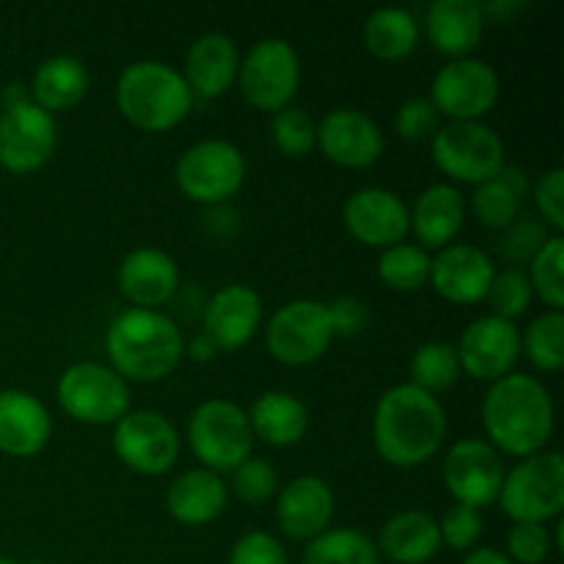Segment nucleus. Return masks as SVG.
Masks as SVG:
<instances>
[{"label": "nucleus", "mask_w": 564, "mask_h": 564, "mask_svg": "<svg viewBox=\"0 0 564 564\" xmlns=\"http://www.w3.org/2000/svg\"><path fill=\"white\" fill-rule=\"evenodd\" d=\"M549 231H545V224L534 218L516 220L510 229H505V242H501V253L510 262V268H523L534 259V253L543 248V242L549 240Z\"/></svg>", "instance_id": "43"}, {"label": "nucleus", "mask_w": 564, "mask_h": 564, "mask_svg": "<svg viewBox=\"0 0 564 564\" xmlns=\"http://www.w3.org/2000/svg\"><path fill=\"white\" fill-rule=\"evenodd\" d=\"M441 477H444L455 505L482 510L499 499L501 482H505V463L488 441L460 438L446 452Z\"/></svg>", "instance_id": "15"}, {"label": "nucleus", "mask_w": 564, "mask_h": 564, "mask_svg": "<svg viewBox=\"0 0 564 564\" xmlns=\"http://www.w3.org/2000/svg\"><path fill=\"white\" fill-rule=\"evenodd\" d=\"M303 564H380L375 540L356 527L325 529L308 540Z\"/></svg>", "instance_id": "33"}, {"label": "nucleus", "mask_w": 564, "mask_h": 564, "mask_svg": "<svg viewBox=\"0 0 564 564\" xmlns=\"http://www.w3.org/2000/svg\"><path fill=\"white\" fill-rule=\"evenodd\" d=\"M88 77L86 64L75 55H50L36 66L31 77V99L44 108L47 113H61L75 105H80L88 94Z\"/></svg>", "instance_id": "30"}, {"label": "nucleus", "mask_w": 564, "mask_h": 564, "mask_svg": "<svg viewBox=\"0 0 564 564\" xmlns=\"http://www.w3.org/2000/svg\"><path fill=\"white\" fill-rule=\"evenodd\" d=\"M460 358L449 341H424L411 356V380L408 383L422 389L424 394L449 391L460 380Z\"/></svg>", "instance_id": "35"}, {"label": "nucleus", "mask_w": 564, "mask_h": 564, "mask_svg": "<svg viewBox=\"0 0 564 564\" xmlns=\"http://www.w3.org/2000/svg\"><path fill=\"white\" fill-rule=\"evenodd\" d=\"M237 72H240V50H237L235 39L226 36V33L209 31L202 33L187 47L182 77L191 86L193 97L198 94V97L215 99L224 97L235 86Z\"/></svg>", "instance_id": "24"}, {"label": "nucleus", "mask_w": 564, "mask_h": 564, "mask_svg": "<svg viewBox=\"0 0 564 564\" xmlns=\"http://www.w3.org/2000/svg\"><path fill=\"white\" fill-rule=\"evenodd\" d=\"M116 284L132 308H160L180 290V268L160 248H132L116 268Z\"/></svg>", "instance_id": "22"}, {"label": "nucleus", "mask_w": 564, "mask_h": 564, "mask_svg": "<svg viewBox=\"0 0 564 564\" xmlns=\"http://www.w3.org/2000/svg\"><path fill=\"white\" fill-rule=\"evenodd\" d=\"M0 564H17V562H14V560H9V556L0 554Z\"/></svg>", "instance_id": "51"}, {"label": "nucleus", "mask_w": 564, "mask_h": 564, "mask_svg": "<svg viewBox=\"0 0 564 564\" xmlns=\"http://www.w3.org/2000/svg\"><path fill=\"white\" fill-rule=\"evenodd\" d=\"M455 350L460 358L463 375L494 383V380L516 372V364L521 358V330L516 323L485 314L466 325Z\"/></svg>", "instance_id": "17"}, {"label": "nucleus", "mask_w": 564, "mask_h": 564, "mask_svg": "<svg viewBox=\"0 0 564 564\" xmlns=\"http://www.w3.org/2000/svg\"><path fill=\"white\" fill-rule=\"evenodd\" d=\"M259 325H262V297L248 284L220 286L202 314V334H207L220 352L246 347Z\"/></svg>", "instance_id": "21"}, {"label": "nucleus", "mask_w": 564, "mask_h": 564, "mask_svg": "<svg viewBox=\"0 0 564 564\" xmlns=\"http://www.w3.org/2000/svg\"><path fill=\"white\" fill-rule=\"evenodd\" d=\"M229 485L209 468H191L180 474L165 490V510L182 527H207L224 516L229 505Z\"/></svg>", "instance_id": "26"}, {"label": "nucleus", "mask_w": 564, "mask_h": 564, "mask_svg": "<svg viewBox=\"0 0 564 564\" xmlns=\"http://www.w3.org/2000/svg\"><path fill=\"white\" fill-rule=\"evenodd\" d=\"M463 564H512V560L507 554H501V551L482 545V549H471V551H468L466 560H463Z\"/></svg>", "instance_id": "49"}, {"label": "nucleus", "mask_w": 564, "mask_h": 564, "mask_svg": "<svg viewBox=\"0 0 564 564\" xmlns=\"http://www.w3.org/2000/svg\"><path fill=\"white\" fill-rule=\"evenodd\" d=\"M226 485H229V494H235L242 505H268L279 494V474L273 463L251 455L231 471V482Z\"/></svg>", "instance_id": "40"}, {"label": "nucleus", "mask_w": 564, "mask_h": 564, "mask_svg": "<svg viewBox=\"0 0 564 564\" xmlns=\"http://www.w3.org/2000/svg\"><path fill=\"white\" fill-rule=\"evenodd\" d=\"M446 438V411L438 397L411 383L383 391L372 413L378 455L394 468H419L433 460Z\"/></svg>", "instance_id": "2"}, {"label": "nucleus", "mask_w": 564, "mask_h": 564, "mask_svg": "<svg viewBox=\"0 0 564 564\" xmlns=\"http://www.w3.org/2000/svg\"><path fill=\"white\" fill-rule=\"evenodd\" d=\"M438 529L441 543L449 545L452 551H466L468 554L471 549H477L479 538H482V512L466 505H452L438 521Z\"/></svg>", "instance_id": "41"}, {"label": "nucleus", "mask_w": 564, "mask_h": 564, "mask_svg": "<svg viewBox=\"0 0 564 564\" xmlns=\"http://www.w3.org/2000/svg\"><path fill=\"white\" fill-rule=\"evenodd\" d=\"M317 149L341 169H369L383 158L386 135L358 108H334L317 121Z\"/></svg>", "instance_id": "18"}, {"label": "nucleus", "mask_w": 564, "mask_h": 564, "mask_svg": "<svg viewBox=\"0 0 564 564\" xmlns=\"http://www.w3.org/2000/svg\"><path fill=\"white\" fill-rule=\"evenodd\" d=\"M345 229L369 248H391L411 235V207L386 187H358L341 207Z\"/></svg>", "instance_id": "16"}, {"label": "nucleus", "mask_w": 564, "mask_h": 564, "mask_svg": "<svg viewBox=\"0 0 564 564\" xmlns=\"http://www.w3.org/2000/svg\"><path fill=\"white\" fill-rule=\"evenodd\" d=\"M441 113L427 97H411L397 108L394 130L402 141H424L438 132Z\"/></svg>", "instance_id": "44"}, {"label": "nucleus", "mask_w": 564, "mask_h": 564, "mask_svg": "<svg viewBox=\"0 0 564 564\" xmlns=\"http://www.w3.org/2000/svg\"><path fill=\"white\" fill-rule=\"evenodd\" d=\"M499 94V72L488 61L468 55L435 72L430 102L449 121H482L496 108Z\"/></svg>", "instance_id": "12"}, {"label": "nucleus", "mask_w": 564, "mask_h": 564, "mask_svg": "<svg viewBox=\"0 0 564 564\" xmlns=\"http://www.w3.org/2000/svg\"><path fill=\"white\" fill-rule=\"evenodd\" d=\"M237 83L251 108L273 116L295 99L301 86V55L286 39H259L246 58H240Z\"/></svg>", "instance_id": "10"}, {"label": "nucleus", "mask_w": 564, "mask_h": 564, "mask_svg": "<svg viewBox=\"0 0 564 564\" xmlns=\"http://www.w3.org/2000/svg\"><path fill=\"white\" fill-rule=\"evenodd\" d=\"M61 411L80 424L113 427L130 411V386L119 372L99 361H77L55 383Z\"/></svg>", "instance_id": "8"}, {"label": "nucleus", "mask_w": 564, "mask_h": 564, "mask_svg": "<svg viewBox=\"0 0 564 564\" xmlns=\"http://www.w3.org/2000/svg\"><path fill=\"white\" fill-rule=\"evenodd\" d=\"M328 312H330V325H334V334L336 336H358L364 330L369 319V308L367 303L358 301L356 295H345V297H336L334 303H328Z\"/></svg>", "instance_id": "47"}, {"label": "nucleus", "mask_w": 564, "mask_h": 564, "mask_svg": "<svg viewBox=\"0 0 564 564\" xmlns=\"http://www.w3.org/2000/svg\"><path fill=\"white\" fill-rule=\"evenodd\" d=\"M378 554L394 564H427L441 551V529L430 512L405 510L383 523L378 538Z\"/></svg>", "instance_id": "28"}, {"label": "nucleus", "mask_w": 564, "mask_h": 564, "mask_svg": "<svg viewBox=\"0 0 564 564\" xmlns=\"http://www.w3.org/2000/svg\"><path fill=\"white\" fill-rule=\"evenodd\" d=\"M33 564H42V562H33Z\"/></svg>", "instance_id": "52"}, {"label": "nucleus", "mask_w": 564, "mask_h": 564, "mask_svg": "<svg viewBox=\"0 0 564 564\" xmlns=\"http://www.w3.org/2000/svg\"><path fill=\"white\" fill-rule=\"evenodd\" d=\"M433 257L416 242H397L378 257V279L394 292H419L430 284Z\"/></svg>", "instance_id": "34"}, {"label": "nucleus", "mask_w": 564, "mask_h": 564, "mask_svg": "<svg viewBox=\"0 0 564 564\" xmlns=\"http://www.w3.org/2000/svg\"><path fill=\"white\" fill-rule=\"evenodd\" d=\"M512 523H549L564 510V457L543 449L505 471L499 499Z\"/></svg>", "instance_id": "5"}, {"label": "nucleus", "mask_w": 564, "mask_h": 564, "mask_svg": "<svg viewBox=\"0 0 564 564\" xmlns=\"http://www.w3.org/2000/svg\"><path fill=\"white\" fill-rule=\"evenodd\" d=\"M270 141L284 158H306L317 149V121L308 110L286 105L270 116Z\"/></svg>", "instance_id": "38"}, {"label": "nucleus", "mask_w": 564, "mask_h": 564, "mask_svg": "<svg viewBox=\"0 0 564 564\" xmlns=\"http://www.w3.org/2000/svg\"><path fill=\"white\" fill-rule=\"evenodd\" d=\"M28 99H31V91H28V86H22V83H11V86L3 88V108L28 102Z\"/></svg>", "instance_id": "50"}, {"label": "nucleus", "mask_w": 564, "mask_h": 564, "mask_svg": "<svg viewBox=\"0 0 564 564\" xmlns=\"http://www.w3.org/2000/svg\"><path fill=\"white\" fill-rule=\"evenodd\" d=\"M58 147L55 116L33 99L0 110V169L9 174H33L53 158Z\"/></svg>", "instance_id": "14"}, {"label": "nucleus", "mask_w": 564, "mask_h": 564, "mask_svg": "<svg viewBox=\"0 0 564 564\" xmlns=\"http://www.w3.org/2000/svg\"><path fill=\"white\" fill-rule=\"evenodd\" d=\"M113 94L119 113L143 132L174 130L193 108V91L182 72L154 58L124 66Z\"/></svg>", "instance_id": "4"}, {"label": "nucleus", "mask_w": 564, "mask_h": 564, "mask_svg": "<svg viewBox=\"0 0 564 564\" xmlns=\"http://www.w3.org/2000/svg\"><path fill=\"white\" fill-rule=\"evenodd\" d=\"M226 564H290L286 549L270 532H248L231 545Z\"/></svg>", "instance_id": "45"}, {"label": "nucleus", "mask_w": 564, "mask_h": 564, "mask_svg": "<svg viewBox=\"0 0 564 564\" xmlns=\"http://www.w3.org/2000/svg\"><path fill=\"white\" fill-rule=\"evenodd\" d=\"M556 408L551 391L534 375L510 372L494 380L482 397V427L499 455L532 457L554 435Z\"/></svg>", "instance_id": "1"}, {"label": "nucleus", "mask_w": 564, "mask_h": 564, "mask_svg": "<svg viewBox=\"0 0 564 564\" xmlns=\"http://www.w3.org/2000/svg\"><path fill=\"white\" fill-rule=\"evenodd\" d=\"M246 413L253 438L275 449H290L308 433V408L290 391H264Z\"/></svg>", "instance_id": "29"}, {"label": "nucleus", "mask_w": 564, "mask_h": 564, "mask_svg": "<svg viewBox=\"0 0 564 564\" xmlns=\"http://www.w3.org/2000/svg\"><path fill=\"white\" fill-rule=\"evenodd\" d=\"M485 301L494 308V317L507 319V323H516L518 317L529 312L534 301L532 284H529V275L523 268H505L496 270L494 284H490L488 297Z\"/></svg>", "instance_id": "39"}, {"label": "nucleus", "mask_w": 564, "mask_h": 564, "mask_svg": "<svg viewBox=\"0 0 564 564\" xmlns=\"http://www.w3.org/2000/svg\"><path fill=\"white\" fill-rule=\"evenodd\" d=\"M521 352L532 361L534 369L556 375L564 369V314L543 312L527 325L521 336Z\"/></svg>", "instance_id": "36"}, {"label": "nucleus", "mask_w": 564, "mask_h": 564, "mask_svg": "<svg viewBox=\"0 0 564 564\" xmlns=\"http://www.w3.org/2000/svg\"><path fill=\"white\" fill-rule=\"evenodd\" d=\"M466 224V198L452 182L424 187L411 207V231L424 251L452 246Z\"/></svg>", "instance_id": "25"}, {"label": "nucleus", "mask_w": 564, "mask_h": 564, "mask_svg": "<svg viewBox=\"0 0 564 564\" xmlns=\"http://www.w3.org/2000/svg\"><path fill=\"white\" fill-rule=\"evenodd\" d=\"M185 352L193 358V361L204 364V361H213L220 350L215 347V341L209 339L207 334H202V330H198V334L191 339V345H185Z\"/></svg>", "instance_id": "48"}, {"label": "nucleus", "mask_w": 564, "mask_h": 564, "mask_svg": "<svg viewBox=\"0 0 564 564\" xmlns=\"http://www.w3.org/2000/svg\"><path fill=\"white\" fill-rule=\"evenodd\" d=\"M248 163L240 147L226 138H204L176 160V185L191 202L220 207L240 193Z\"/></svg>", "instance_id": "9"}, {"label": "nucleus", "mask_w": 564, "mask_h": 564, "mask_svg": "<svg viewBox=\"0 0 564 564\" xmlns=\"http://www.w3.org/2000/svg\"><path fill=\"white\" fill-rule=\"evenodd\" d=\"M554 551L545 523H512L507 534V556L512 564H543Z\"/></svg>", "instance_id": "42"}, {"label": "nucleus", "mask_w": 564, "mask_h": 564, "mask_svg": "<svg viewBox=\"0 0 564 564\" xmlns=\"http://www.w3.org/2000/svg\"><path fill=\"white\" fill-rule=\"evenodd\" d=\"M187 444L202 468L215 474L235 471L253 455V430L248 413L231 400H207L187 419Z\"/></svg>", "instance_id": "6"}, {"label": "nucleus", "mask_w": 564, "mask_h": 564, "mask_svg": "<svg viewBox=\"0 0 564 564\" xmlns=\"http://www.w3.org/2000/svg\"><path fill=\"white\" fill-rule=\"evenodd\" d=\"M336 496L323 477H295L275 494V523L292 540H314L330 529Z\"/></svg>", "instance_id": "20"}, {"label": "nucleus", "mask_w": 564, "mask_h": 564, "mask_svg": "<svg viewBox=\"0 0 564 564\" xmlns=\"http://www.w3.org/2000/svg\"><path fill=\"white\" fill-rule=\"evenodd\" d=\"M180 433L160 411H127L113 424L116 457L141 477L169 474L180 460Z\"/></svg>", "instance_id": "13"}, {"label": "nucleus", "mask_w": 564, "mask_h": 564, "mask_svg": "<svg viewBox=\"0 0 564 564\" xmlns=\"http://www.w3.org/2000/svg\"><path fill=\"white\" fill-rule=\"evenodd\" d=\"M430 141L435 165L452 182L477 187L507 165L505 141L485 121H446Z\"/></svg>", "instance_id": "7"}, {"label": "nucleus", "mask_w": 564, "mask_h": 564, "mask_svg": "<svg viewBox=\"0 0 564 564\" xmlns=\"http://www.w3.org/2000/svg\"><path fill=\"white\" fill-rule=\"evenodd\" d=\"M496 262L488 251L468 242H452L441 248L430 264V284L444 301L457 306H474L488 297L496 275Z\"/></svg>", "instance_id": "19"}, {"label": "nucleus", "mask_w": 564, "mask_h": 564, "mask_svg": "<svg viewBox=\"0 0 564 564\" xmlns=\"http://www.w3.org/2000/svg\"><path fill=\"white\" fill-rule=\"evenodd\" d=\"M482 3L477 0H435L424 14V31L435 50L455 58H468L485 36Z\"/></svg>", "instance_id": "27"}, {"label": "nucleus", "mask_w": 564, "mask_h": 564, "mask_svg": "<svg viewBox=\"0 0 564 564\" xmlns=\"http://www.w3.org/2000/svg\"><path fill=\"white\" fill-rule=\"evenodd\" d=\"M334 339L328 303L312 297H297L275 308L264 328L268 352L286 367H306L319 361Z\"/></svg>", "instance_id": "11"}, {"label": "nucleus", "mask_w": 564, "mask_h": 564, "mask_svg": "<svg viewBox=\"0 0 564 564\" xmlns=\"http://www.w3.org/2000/svg\"><path fill=\"white\" fill-rule=\"evenodd\" d=\"M529 284H532L534 297L549 306V312H562L564 308V237L551 235L543 242L534 259L529 262Z\"/></svg>", "instance_id": "37"}, {"label": "nucleus", "mask_w": 564, "mask_h": 564, "mask_svg": "<svg viewBox=\"0 0 564 564\" xmlns=\"http://www.w3.org/2000/svg\"><path fill=\"white\" fill-rule=\"evenodd\" d=\"M534 204H538L543 224L554 229V235H562L564 229V169H549L538 180L532 191Z\"/></svg>", "instance_id": "46"}, {"label": "nucleus", "mask_w": 564, "mask_h": 564, "mask_svg": "<svg viewBox=\"0 0 564 564\" xmlns=\"http://www.w3.org/2000/svg\"><path fill=\"white\" fill-rule=\"evenodd\" d=\"M364 47L378 61H402L416 50L419 22L408 9H375L364 22Z\"/></svg>", "instance_id": "32"}, {"label": "nucleus", "mask_w": 564, "mask_h": 564, "mask_svg": "<svg viewBox=\"0 0 564 564\" xmlns=\"http://www.w3.org/2000/svg\"><path fill=\"white\" fill-rule=\"evenodd\" d=\"M108 367L124 380L158 383L180 367L185 336L169 314L158 308H124L105 330Z\"/></svg>", "instance_id": "3"}, {"label": "nucleus", "mask_w": 564, "mask_h": 564, "mask_svg": "<svg viewBox=\"0 0 564 564\" xmlns=\"http://www.w3.org/2000/svg\"><path fill=\"white\" fill-rule=\"evenodd\" d=\"M527 193H529L527 174L505 165L499 176H494V180L474 187L468 207H471L474 218H477L485 229L505 231L510 229V226L518 220V215H521V202Z\"/></svg>", "instance_id": "31"}, {"label": "nucleus", "mask_w": 564, "mask_h": 564, "mask_svg": "<svg viewBox=\"0 0 564 564\" xmlns=\"http://www.w3.org/2000/svg\"><path fill=\"white\" fill-rule=\"evenodd\" d=\"M53 435L47 405L31 391H0V452L9 457H36Z\"/></svg>", "instance_id": "23"}]
</instances>
